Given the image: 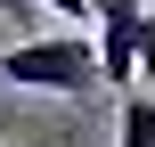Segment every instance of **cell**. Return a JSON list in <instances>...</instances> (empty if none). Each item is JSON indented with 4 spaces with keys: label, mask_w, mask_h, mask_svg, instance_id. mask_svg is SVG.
Returning a JSON list of instances; mask_svg holds the SVG:
<instances>
[{
    "label": "cell",
    "mask_w": 155,
    "mask_h": 147,
    "mask_svg": "<svg viewBox=\"0 0 155 147\" xmlns=\"http://www.w3.org/2000/svg\"><path fill=\"white\" fill-rule=\"evenodd\" d=\"M147 0H98V74L106 90H139V41H147Z\"/></svg>",
    "instance_id": "7a4b0ae2"
},
{
    "label": "cell",
    "mask_w": 155,
    "mask_h": 147,
    "mask_svg": "<svg viewBox=\"0 0 155 147\" xmlns=\"http://www.w3.org/2000/svg\"><path fill=\"white\" fill-rule=\"evenodd\" d=\"M0 8H8V16H25V8H33V0H0Z\"/></svg>",
    "instance_id": "5b68a950"
},
{
    "label": "cell",
    "mask_w": 155,
    "mask_h": 147,
    "mask_svg": "<svg viewBox=\"0 0 155 147\" xmlns=\"http://www.w3.org/2000/svg\"><path fill=\"white\" fill-rule=\"evenodd\" d=\"M0 82H16V90H49V98H90V90H106V74H98V41H82V33H41V41L0 49Z\"/></svg>",
    "instance_id": "6da1fadb"
},
{
    "label": "cell",
    "mask_w": 155,
    "mask_h": 147,
    "mask_svg": "<svg viewBox=\"0 0 155 147\" xmlns=\"http://www.w3.org/2000/svg\"><path fill=\"white\" fill-rule=\"evenodd\" d=\"M41 8H57V16H74V25H82V16H98V0H41Z\"/></svg>",
    "instance_id": "277c9868"
},
{
    "label": "cell",
    "mask_w": 155,
    "mask_h": 147,
    "mask_svg": "<svg viewBox=\"0 0 155 147\" xmlns=\"http://www.w3.org/2000/svg\"><path fill=\"white\" fill-rule=\"evenodd\" d=\"M25 147H49V139H25Z\"/></svg>",
    "instance_id": "8992f818"
},
{
    "label": "cell",
    "mask_w": 155,
    "mask_h": 147,
    "mask_svg": "<svg viewBox=\"0 0 155 147\" xmlns=\"http://www.w3.org/2000/svg\"><path fill=\"white\" fill-rule=\"evenodd\" d=\"M114 123H123V139H114V147H155V90H123Z\"/></svg>",
    "instance_id": "3957f363"
}]
</instances>
